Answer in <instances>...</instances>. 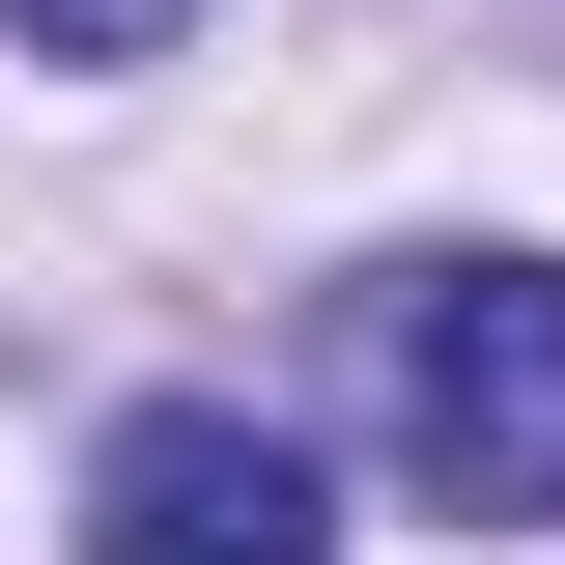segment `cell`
Instances as JSON below:
<instances>
[{"label":"cell","instance_id":"obj_2","mask_svg":"<svg viewBox=\"0 0 565 565\" xmlns=\"http://www.w3.org/2000/svg\"><path fill=\"white\" fill-rule=\"evenodd\" d=\"M85 565H340V509H311V452L255 396H141L85 452Z\"/></svg>","mask_w":565,"mask_h":565},{"label":"cell","instance_id":"obj_3","mask_svg":"<svg viewBox=\"0 0 565 565\" xmlns=\"http://www.w3.org/2000/svg\"><path fill=\"white\" fill-rule=\"evenodd\" d=\"M0 29H29V57H170L199 0H0Z\"/></svg>","mask_w":565,"mask_h":565},{"label":"cell","instance_id":"obj_1","mask_svg":"<svg viewBox=\"0 0 565 565\" xmlns=\"http://www.w3.org/2000/svg\"><path fill=\"white\" fill-rule=\"evenodd\" d=\"M396 452H424V509H481V537L565 509V255H424L396 282Z\"/></svg>","mask_w":565,"mask_h":565}]
</instances>
